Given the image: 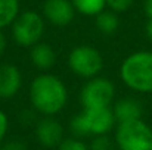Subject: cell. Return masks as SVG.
<instances>
[{"instance_id":"obj_22","label":"cell","mask_w":152,"mask_h":150,"mask_svg":"<svg viewBox=\"0 0 152 150\" xmlns=\"http://www.w3.org/2000/svg\"><path fill=\"white\" fill-rule=\"evenodd\" d=\"M6 49V38H4V36H3V33L0 31V56L3 54V51Z\"/></svg>"},{"instance_id":"obj_3","label":"cell","mask_w":152,"mask_h":150,"mask_svg":"<svg viewBox=\"0 0 152 150\" xmlns=\"http://www.w3.org/2000/svg\"><path fill=\"white\" fill-rule=\"evenodd\" d=\"M115 141L120 150H152V130L142 119L120 122Z\"/></svg>"},{"instance_id":"obj_7","label":"cell","mask_w":152,"mask_h":150,"mask_svg":"<svg viewBox=\"0 0 152 150\" xmlns=\"http://www.w3.org/2000/svg\"><path fill=\"white\" fill-rule=\"evenodd\" d=\"M86 134L90 136H105L108 131L112 130L115 124V115L109 107H90L84 109L80 113Z\"/></svg>"},{"instance_id":"obj_20","label":"cell","mask_w":152,"mask_h":150,"mask_svg":"<svg viewBox=\"0 0 152 150\" xmlns=\"http://www.w3.org/2000/svg\"><path fill=\"white\" fill-rule=\"evenodd\" d=\"M3 150H27V146L21 141H9L3 146Z\"/></svg>"},{"instance_id":"obj_1","label":"cell","mask_w":152,"mask_h":150,"mask_svg":"<svg viewBox=\"0 0 152 150\" xmlns=\"http://www.w3.org/2000/svg\"><path fill=\"white\" fill-rule=\"evenodd\" d=\"M30 99L40 113L50 116L65 107L68 93L65 84L56 75L42 74L31 83Z\"/></svg>"},{"instance_id":"obj_21","label":"cell","mask_w":152,"mask_h":150,"mask_svg":"<svg viewBox=\"0 0 152 150\" xmlns=\"http://www.w3.org/2000/svg\"><path fill=\"white\" fill-rule=\"evenodd\" d=\"M145 13L148 15L149 19H152V0H146V3H145Z\"/></svg>"},{"instance_id":"obj_4","label":"cell","mask_w":152,"mask_h":150,"mask_svg":"<svg viewBox=\"0 0 152 150\" xmlns=\"http://www.w3.org/2000/svg\"><path fill=\"white\" fill-rule=\"evenodd\" d=\"M45 33L43 18L33 10L21 13L12 24V36L16 44L22 47H33L39 43Z\"/></svg>"},{"instance_id":"obj_11","label":"cell","mask_w":152,"mask_h":150,"mask_svg":"<svg viewBox=\"0 0 152 150\" xmlns=\"http://www.w3.org/2000/svg\"><path fill=\"white\" fill-rule=\"evenodd\" d=\"M112 112L118 122H127V121L142 119L143 109H142V104L139 100L126 97V99H121L115 103Z\"/></svg>"},{"instance_id":"obj_14","label":"cell","mask_w":152,"mask_h":150,"mask_svg":"<svg viewBox=\"0 0 152 150\" xmlns=\"http://www.w3.org/2000/svg\"><path fill=\"white\" fill-rule=\"evenodd\" d=\"M71 3L74 9L87 16H98L106 6V0H71Z\"/></svg>"},{"instance_id":"obj_2","label":"cell","mask_w":152,"mask_h":150,"mask_svg":"<svg viewBox=\"0 0 152 150\" xmlns=\"http://www.w3.org/2000/svg\"><path fill=\"white\" fill-rule=\"evenodd\" d=\"M124 84L139 93H152V51L142 50L127 56L120 68Z\"/></svg>"},{"instance_id":"obj_17","label":"cell","mask_w":152,"mask_h":150,"mask_svg":"<svg viewBox=\"0 0 152 150\" xmlns=\"http://www.w3.org/2000/svg\"><path fill=\"white\" fill-rule=\"evenodd\" d=\"M89 149L90 150H114V144H112V141L106 136H96V138H93V141H92Z\"/></svg>"},{"instance_id":"obj_10","label":"cell","mask_w":152,"mask_h":150,"mask_svg":"<svg viewBox=\"0 0 152 150\" xmlns=\"http://www.w3.org/2000/svg\"><path fill=\"white\" fill-rule=\"evenodd\" d=\"M62 133L64 131H62L61 124L53 118H45L43 121L39 122V125L36 128L39 141L46 147L59 146L62 141Z\"/></svg>"},{"instance_id":"obj_9","label":"cell","mask_w":152,"mask_h":150,"mask_svg":"<svg viewBox=\"0 0 152 150\" xmlns=\"http://www.w3.org/2000/svg\"><path fill=\"white\" fill-rule=\"evenodd\" d=\"M22 84V77L19 69L15 65L4 63L0 66V97L9 99L13 97Z\"/></svg>"},{"instance_id":"obj_5","label":"cell","mask_w":152,"mask_h":150,"mask_svg":"<svg viewBox=\"0 0 152 150\" xmlns=\"http://www.w3.org/2000/svg\"><path fill=\"white\" fill-rule=\"evenodd\" d=\"M103 65L101 53L90 46H78L68 56V66L72 72L83 78H93Z\"/></svg>"},{"instance_id":"obj_23","label":"cell","mask_w":152,"mask_h":150,"mask_svg":"<svg viewBox=\"0 0 152 150\" xmlns=\"http://www.w3.org/2000/svg\"><path fill=\"white\" fill-rule=\"evenodd\" d=\"M146 34H148V37L152 40V19H149L148 24H146Z\"/></svg>"},{"instance_id":"obj_12","label":"cell","mask_w":152,"mask_h":150,"mask_svg":"<svg viewBox=\"0 0 152 150\" xmlns=\"http://www.w3.org/2000/svg\"><path fill=\"white\" fill-rule=\"evenodd\" d=\"M56 60V54L49 44L46 43H37L31 49V62L36 68L46 71L53 66Z\"/></svg>"},{"instance_id":"obj_19","label":"cell","mask_w":152,"mask_h":150,"mask_svg":"<svg viewBox=\"0 0 152 150\" xmlns=\"http://www.w3.org/2000/svg\"><path fill=\"white\" fill-rule=\"evenodd\" d=\"M7 127H9V121L7 116L3 110H0V141L4 138L6 133H7Z\"/></svg>"},{"instance_id":"obj_16","label":"cell","mask_w":152,"mask_h":150,"mask_svg":"<svg viewBox=\"0 0 152 150\" xmlns=\"http://www.w3.org/2000/svg\"><path fill=\"white\" fill-rule=\"evenodd\" d=\"M58 150H90V149L78 138H64L61 141V144L58 146Z\"/></svg>"},{"instance_id":"obj_8","label":"cell","mask_w":152,"mask_h":150,"mask_svg":"<svg viewBox=\"0 0 152 150\" xmlns=\"http://www.w3.org/2000/svg\"><path fill=\"white\" fill-rule=\"evenodd\" d=\"M43 13L53 25L65 27L74 18V6L69 0H46Z\"/></svg>"},{"instance_id":"obj_18","label":"cell","mask_w":152,"mask_h":150,"mask_svg":"<svg viewBox=\"0 0 152 150\" xmlns=\"http://www.w3.org/2000/svg\"><path fill=\"white\" fill-rule=\"evenodd\" d=\"M133 0H106V4L114 12H124L132 6Z\"/></svg>"},{"instance_id":"obj_15","label":"cell","mask_w":152,"mask_h":150,"mask_svg":"<svg viewBox=\"0 0 152 150\" xmlns=\"http://www.w3.org/2000/svg\"><path fill=\"white\" fill-rule=\"evenodd\" d=\"M96 25L103 34H114L120 25V21L114 12L103 10L96 16Z\"/></svg>"},{"instance_id":"obj_13","label":"cell","mask_w":152,"mask_h":150,"mask_svg":"<svg viewBox=\"0 0 152 150\" xmlns=\"http://www.w3.org/2000/svg\"><path fill=\"white\" fill-rule=\"evenodd\" d=\"M18 16H19L18 0H0V28L13 24Z\"/></svg>"},{"instance_id":"obj_6","label":"cell","mask_w":152,"mask_h":150,"mask_svg":"<svg viewBox=\"0 0 152 150\" xmlns=\"http://www.w3.org/2000/svg\"><path fill=\"white\" fill-rule=\"evenodd\" d=\"M114 94H115V88L109 80L93 78L81 88L80 100L84 109L109 107V103L114 99Z\"/></svg>"}]
</instances>
